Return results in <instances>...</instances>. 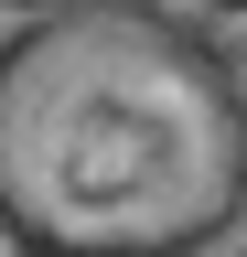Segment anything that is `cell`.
<instances>
[{
  "mask_svg": "<svg viewBox=\"0 0 247 257\" xmlns=\"http://www.w3.org/2000/svg\"><path fill=\"white\" fill-rule=\"evenodd\" d=\"M247 225V75L161 0H43L0 32V246L215 257Z\"/></svg>",
  "mask_w": 247,
  "mask_h": 257,
  "instance_id": "6da1fadb",
  "label": "cell"
},
{
  "mask_svg": "<svg viewBox=\"0 0 247 257\" xmlns=\"http://www.w3.org/2000/svg\"><path fill=\"white\" fill-rule=\"evenodd\" d=\"M194 11H204V22H236V11H247V0H194Z\"/></svg>",
  "mask_w": 247,
  "mask_h": 257,
  "instance_id": "7a4b0ae2",
  "label": "cell"
}]
</instances>
